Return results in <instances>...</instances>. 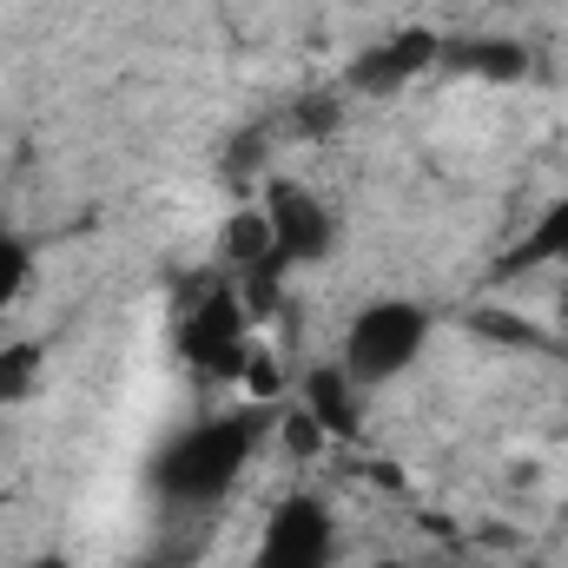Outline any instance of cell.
<instances>
[{
    "instance_id": "cell-1",
    "label": "cell",
    "mask_w": 568,
    "mask_h": 568,
    "mask_svg": "<svg viewBox=\"0 0 568 568\" xmlns=\"http://www.w3.org/2000/svg\"><path fill=\"white\" fill-rule=\"evenodd\" d=\"M272 436L265 410H219L179 429L159 456H152V489L172 509H205L219 496H232V483L245 476V463L258 456V443Z\"/></svg>"
},
{
    "instance_id": "cell-2",
    "label": "cell",
    "mask_w": 568,
    "mask_h": 568,
    "mask_svg": "<svg viewBox=\"0 0 568 568\" xmlns=\"http://www.w3.org/2000/svg\"><path fill=\"white\" fill-rule=\"evenodd\" d=\"M429 311L417 297H371L351 324H344V337H337V364H344V377L357 384V390H384V384H397L417 357L429 351Z\"/></svg>"
},
{
    "instance_id": "cell-3",
    "label": "cell",
    "mask_w": 568,
    "mask_h": 568,
    "mask_svg": "<svg viewBox=\"0 0 568 568\" xmlns=\"http://www.w3.org/2000/svg\"><path fill=\"white\" fill-rule=\"evenodd\" d=\"M252 351H258V337H252V311H245L239 284L232 278L199 284L185 317H179V364L199 384H239Z\"/></svg>"
},
{
    "instance_id": "cell-4",
    "label": "cell",
    "mask_w": 568,
    "mask_h": 568,
    "mask_svg": "<svg viewBox=\"0 0 568 568\" xmlns=\"http://www.w3.org/2000/svg\"><path fill=\"white\" fill-rule=\"evenodd\" d=\"M252 568H337V509L311 489L278 496L252 542Z\"/></svg>"
},
{
    "instance_id": "cell-5",
    "label": "cell",
    "mask_w": 568,
    "mask_h": 568,
    "mask_svg": "<svg viewBox=\"0 0 568 568\" xmlns=\"http://www.w3.org/2000/svg\"><path fill=\"white\" fill-rule=\"evenodd\" d=\"M265 219H272V239H278V265H324L337 252V212L304 185V179H272L265 185Z\"/></svg>"
},
{
    "instance_id": "cell-6",
    "label": "cell",
    "mask_w": 568,
    "mask_h": 568,
    "mask_svg": "<svg viewBox=\"0 0 568 568\" xmlns=\"http://www.w3.org/2000/svg\"><path fill=\"white\" fill-rule=\"evenodd\" d=\"M443 33H429V27H397L390 40H377L371 53H357L351 60V93H404L410 80H424L443 67Z\"/></svg>"
},
{
    "instance_id": "cell-7",
    "label": "cell",
    "mask_w": 568,
    "mask_h": 568,
    "mask_svg": "<svg viewBox=\"0 0 568 568\" xmlns=\"http://www.w3.org/2000/svg\"><path fill=\"white\" fill-rule=\"evenodd\" d=\"M297 410L317 417V429H324L331 443H357V429H364V390H357V384L344 377V364L331 357V364H317V371L297 377Z\"/></svg>"
},
{
    "instance_id": "cell-8",
    "label": "cell",
    "mask_w": 568,
    "mask_h": 568,
    "mask_svg": "<svg viewBox=\"0 0 568 568\" xmlns=\"http://www.w3.org/2000/svg\"><path fill=\"white\" fill-rule=\"evenodd\" d=\"M219 272L225 278H252V272H284L278 265V239H272V219L265 205H239L225 225H219Z\"/></svg>"
},
{
    "instance_id": "cell-9",
    "label": "cell",
    "mask_w": 568,
    "mask_h": 568,
    "mask_svg": "<svg viewBox=\"0 0 568 568\" xmlns=\"http://www.w3.org/2000/svg\"><path fill=\"white\" fill-rule=\"evenodd\" d=\"M443 67L469 73V80H489V87H516L529 73V47L523 40H449Z\"/></svg>"
},
{
    "instance_id": "cell-10",
    "label": "cell",
    "mask_w": 568,
    "mask_h": 568,
    "mask_svg": "<svg viewBox=\"0 0 568 568\" xmlns=\"http://www.w3.org/2000/svg\"><path fill=\"white\" fill-rule=\"evenodd\" d=\"M40 371H47L40 337H0V410H20L40 390Z\"/></svg>"
},
{
    "instance_id": "cell-11",
    "label": "cell",
    "mask_w": 568,
    "mask_h": 568,
    "mask_svg": "<svg viewBox=\"0 0 568 568\" xmlns=\"http://www.w3.org/2000/svg\"><path fill=\"white\" fill-rule=\"evenodd\" d=\"M523 258L536 265V258H562L568 265V192L536 219V232H529V245H523Z\"/></svg>"
},
{
    "instance_id": "cell-12",
    "label": "cell",
    "mask_w": 568,
    "mask_h": 568,
    "mask_svg": "<svg viewBox=\"0 0 568 568\" xmlns=\"http://www.w3.org/2000/svg\"><path fill=\"white\" fill-rule=\"evenodd\" d=\"M469 331H483L489 344H503V351H523V344H536L542 331L529 324V317H516V311H476L469 317Z\"/></svg>"
},
{
    "instance_id": "cell-13",
    "label": "cell",
    "mask_w": 568,
    "mask_h": 568,
    "mask_svg": "<svg viewBox=\"0 0 568 568\" xmlns=\"http://www.w3.org/2000/svg\"><path fill=\"white\" fill-rule=\"evenodd\" d=\"M239 390H252V404H278V397H284V371H278V357H272L265 344L245 357V377H239Z\"/></svg>"
},
{
    "instance_id": "cell-14",
    "label": "cell",
    "mask_w": 568,
    "mask_h": 568,
    "mask_svg": "<svg viewBox=\"0 0 568 568\" xmlns=\"http://www.w3.org/2000/svg\"><path fill=\"white\" fill-rule=\"evenodd\" d=\"M27 278H33V252H27L13 232H0V311L27 291Z\"/></svg>"
},
{
    "instance_id": "cell-15",
    "label": "cell",
    "mask_w": 568,
    "mask_h": 568,
    "mask_svg": "<svg viewBox=\"0 0 568 568\" xmlns=\"http://www.w3.org/2000/svg\"><path fill=\"white\" fill-rule=\"evenodd\" d=\"M278 436H284V449H291V456H297V463H311V456H317V449H324V443H331V436H324V429H317V417H304V410H284Z\"/></svg>"
},
{
    "instance_id": "cell-16",
    "label": "cell",
    "mask_w": 568,
    "mask_h": 568,
    "mask_svg": "<svg viewBox=\"0 0 568 568\" xmlns=\"http://www.w3.org/2000/svg\"><path fill=\"white\" fill-rule=\"evenodd\" d=\"M0 568H80V562H67L53 549H33V556H0Z\"/></svg>"
},
{
    "instance_id": "cell-17",
    "label": "cell",
    "mask_w": 568,
    "mask_h": 568,
    "mask_svg": "<svg viewBox=\"0 0 568 568\" xmlns=\"http://www.w3.org/2000/svg\"><path fill=\"white\" fill-rule=\"evenodd\" d=\"M556 311H562V317H568V284H562V291H556Z\"/></svg>"
},
{
    "instance_id": "cell-18",
    "label": "cell",
    "mask_w": 568,
    "mask_h": 568,
    "mask_svg": "<svg viewBox=\"0 0 568 568\" xmlns=\"http://www.w3.org/2000/svg\"><path fill=\"white\" fill-rule=\"evenodd\" d=\"M476 568H523V562H476Z\"/></svg>"
},
{
    "instance_id": "cell-19",
    "label": "cell",
    "mask_w": 568,
    "mask_h": 568,
    "mask_svg": "<svg viewBox=\"0 0 568 568\" xmlns=\"http://www.w3.org/2000/svg\"><path fill=\"white\" fill-rule=\"evenodd\" d=\"M377 568H410V562H397V556H390V562H377Z\"/></svg>"
},
{
    "instance_id": "cell-20",
    "label": "cell",
    "mask_w": 568,
    "mask_h": 568,
    "mask_svg": "<svg viewBox=\"0 0 568 568\" xmlns=\"http://www.w3.org/2000/svg\"><path fill=\"white\" fill-rule=\"evenodd\" d=\"M562 483H568V456H562Z\"/></svg>"
}]
</instances>
